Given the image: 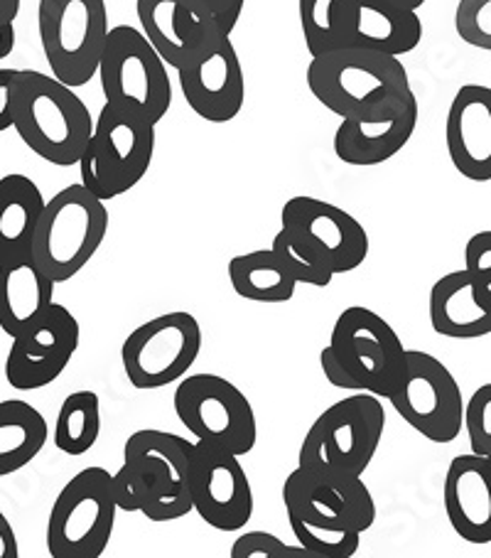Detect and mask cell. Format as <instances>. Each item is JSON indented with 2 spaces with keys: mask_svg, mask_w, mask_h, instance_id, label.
<instances>
[{
  "mask_svg": "<svg viewBox=\"0 0 491 558\" xmlns=\"http://www.w3.org/2000/svg\"><path fill=\"white\" fill-rule=\"evenodd\" d=\"M283 502L297 544L315 558H352L377 522V502L361 475L297 465L283 485Z\"/></svg>",
  "mask_w": 491,
  "mask_h": 558,
  "instance_id": "6da1fadb",
  "label": "cell"
},
{
  "mask_svg": "<svg viewBox=\"0 0 491 558\" xmlns=\"http://www.w3.org/2000/svg\"><path fill=\"white\" fill-rule=\"evenodd\" d=\"M406 357L408 350L379 313L352 305L336 317L330 342L320 352V367L336 389L386 399L406 372Z\"/></svg>",
  "mask_w": 491,
  "mask_h": 558,
  "instance_id": "7a4b0ae2",
  "label": "cell"
},
{
  "mask_svg": "<svg viewBox=\"0 0 491 558\" xmlns=\"http://www.w3.org/2000/svg\"><path fill=\"white\" fill-rule=\"evenodd\" d=\"M13 129L35 156L70 168L79 162L89 143L94 119L72 86L50 74L23 70Z\"/></svg>",
  "mask_w": 491,
  "mask_h": 558,
  "instance_id": "3957f363",
  "label": "cell"
},
{
  "mask_svg": "<svg viewBox=\"0 0 491 558\" xmlns=\"http://www.w3.org/2000/svg\"><path fill=\"white\" fill-rule=\"evenodd\" d=\"M386 411L379 397L356 391L315 418L297 453V465L317 473L364 475L381 446Z\"/></svg>",
  "mask_w": 491,
  "mask_h": 558,
  "instance_id": "277c9868",
  "label": "cell"
},
{
  "mask_svg": "<svg viewBox=\"0 0 491 558\" xmlns=\"http://www.w3.org/2000/svg\"><path fill=\"white\" fill-rule=\"evenodd\" d=\"M106 232H109V211L103 199L91 195L82 182L70 185L45 202L30 258L54 283H64L91 262L103 244Z\"/></svg>",
  "mask_w": 491,
  "mask_h": 558,
  "instance_id": "5b68a950",
  "label": "cell"
},
{
  "mask_svg": "<svg viewBox=\"0 0 491 558\" xmlns=\"http://www.w3.org/2000/svg\"><path fill=\"white\" fill-rule=\"evenodd\" d=\"M156 156V123L103 104L76 166L82 185L99 199L126 195L148 175Z\"/></svg>",
  "mask_w": 491,
  "mask_h": 558,
  "instance_id": "8992f818",
  "label": "cell"
},
{
  "mask_svg": "<svg viewBox=\"0 0 491 558\" xmlns=\"http://www.w3.org/2000/svg\"><path fill=\"white\" fill-rule=\"evenodd\" d=\"M307 86L324 109L346 119L393 94L408 92L410 80L401 57L364 47H336L312 57L307 66Z\"/></svg>",
  "mask_w": 491,
  "mask_h": 558,
  "instance_id": "52a82bcc",
  "label": "cell"
},
{
  "mask_svg": "<svg viewBox=\"0 0 491 558\" xmlns=\"http://www.w3.org/2000/svg\"><path fill=\"white\" fill-rule=\"evenodd\" d=\"M96 74L101 76V89L109 106L138 113L156 126L168 117L172 106L168 64L138 27H111Z\"/></svg>",
  "mask_w": 491,
  "mask_h": 558,
  "instance_id": "ba28073f",
  "label": "cell"
},
{
  "mask_svg": "<svg viewBox=\"0 0 491 558\" xmlns=\"http://www.w3.org/2000/svg\"><path fill=\"white\" fill-rule=\"evenodd\" d=\"M37 31L54 80L72 89L89 84L111 31L106 0H40Z\"/></svg>",
  "mask_w": 491,
  "mask_h": 558,
  "instance_id": "9c48e42d",
  "label": "cell"
},
{
  "mask_svg": "<svg viewBox=\"0 0 491 558\" xmlns=\"http://www.w3.org/2000/svg\"><path fill=\"white\" fill-rule=\"evenodd\" d=\"M115 507L111 473L86 468L57 495L47 522V551L52 558H99L109 548Z\"/></svg>",
  "mask_w": 491,
  "mask_h": 558,
  "instance_id": "30bf717a",
  "label": "cell"
},
{
  "mask_svg": "<svg viewBox=\"0 0 491 558\" xmlns=\"http://www.w3.org/2000/svg\"><path fill=\"white\" fill-rule=\"evenodd\" d=\"M172 403L195 440L236 456H248L256 448L258 423L251 401L219 374L182 377Z\"/></svg>",
  "mask_w": 491,
  "mask_h": 558,
  "instance_id": "8fae6325",
  "label": "cell"
},
{
  "mask_svg": "<svg viewBox=\"0 0 491 558\" xmlns=\"http://www.w3.org/2000/svg\"><path fill=\"white\" fill-rule=\"evenodd\" d=\"M201 352V327L192 313L175 311L138 325L121 348L133 389L156 391L187 377Z\"/></svg>",
  "mask_w": 491,
  "mask_h": 558,
  "instance_id": "7c38bea8",
  "label": "cell"
},
{
  "mask_svg": "<svg viewBox=\"0 0 491 558\" xmlns=\"http://www.w3.org/2000/svg\"><path fill=\"white\" fill-rule=\"evenodd\" d=\"M393 411L430 442L455 440L465 423V399L452 372L428 352L408 350L406 372L389 393Z\"/></svg>",
  "mask_w": 491,
  "mask_h": 558,
  "instance_id": "4fadbf2b",
  "label": "cell"
},
{
  "mask_svg": "<svg viewBox=\"0 0 491 558\" xmlns=\"http://www.w3.org/2000/svg\"><path fill=\"white\" fill-rule=\"evenodd\" d=\"M192 512L217 532H238L254 517V489L241 456L207 442L192 446Z\"/></svg>",
  "mask_w": 491,
  "mask_h": 558,
  "instance_id": "5bb4252c",
  "label": "cell"
},
{
  "mask_svg": "<svg viewBox=\"0 0 491 558\" xmlns=\"http://www.w3.org/2000/svg\"><path fill=\"white\" fill-rule=\"evenodd\" d=\"M192 446L187 438L156 428L136 430L126 440L123 463L140 468L152 483V502L146 509L150 522H175L192 512Z\"/></svg>",
  "mask_w": 491,
  "mask_h": 558,
  "instance_id": "9a60e30c",
  "label": "cell"
},
{
  "mask_svg": "<svg viewBox=\"0 0 491 558\" xmlns=\"http://www.w3.org/2000/svg\"><path fill=\"white\" fill-rule=\"evenodd\" d=\"M416 129L418 99L413 89H408L342 119L334 133V153L346 166H381L408 146Z\"/></svg>",
  "mask_w": 491,
  "mask_h": 558,
  "instance_id": "2e32d148",
  "label": "cell"
},
{
  "mask_svg": "<svg viewBox=\"0 0 491 558\" xmlns=\"http://www.w3.org/2000/svg\"><path fill=\"white\" fill-rule=\"evenodd\" d=\"M281 227L303 239L334 276L356 271L369 256V234L361 221L332 202L291 197L283 205Z\"/></svg>",
  "mask_w": 491,
  "mask_h": 558,
  "instance_id": "e0dca14e",
  "label": "cell"
},
{
  "mask_svg": "<svg viewBox=\"0 0 491 558\" xmlns=\"http://www.w3.org/2000/svg\"><path fill=\"white\" fill-rule=\"evenodd\" d=\"M180 89L199 119L209 123L234 121L246 101V80L229 35H217L177 66Z\"/></svg>",
  "mask_w": 491,
  "mask_h": 558,
  "instance_id": "ac0fdd59",
  "label": "cell"
},
{
  "mask_svg": "<svg viewBox=\"0 0 491 558\" xmlns=\"http://www.w3.org/2000/svg\"><path fill=\"white\" fill-rule=\"evenodd\" d=\"M82 340L79 320L70 307L52 303L40 323L13 338L5 360V379L17 391L50 387L70 367Z\"/></svg>",
  "mask_w": 491,
  "mask_h": 558,
  "instance_id": "d6986e66",
  "label": "cell"
},
{
  "mask_svg": "<svg viewBox=\"0 0 491 558\" xmlns=\"http://www.w3.org/2000/svg\"><path fill=\"white\" fill-rule=\"evenodd\" d=\"M136 13L140 33L172 70L219 35L201 0H136Z\"/></svg>",
  "mask_w": 491,
  "mask_h": 558,
  "instance_id": "ffe728a7",
  "label": "cell"
},
{
  "mask_svg": "<svg viewBox=\"0 0 491 558\" xmlns=\"http://www.w3.org/2000/svg\"><path fill=\"white\" fill-rule=\"evenodd\" d=\"M445 143L462 178L491 180V86L465 84L457 89L447 111Z\"/></svg>",
  "mask_w": 491,
  "mask_h": 558,
  "instance_id": "44dd1931",
  "label": "cell"
},
{
  "mask_svg": "<svg viewBox=\"0 0 491 558\" xmlns=\"http://www.w3.org/2000/svg\"><path fill=\"white\" fill-rule=\"evenodd\" d=\"M442 502L457 536L475 546L491 544V458L465 453L452 460Z\"/></svg>",
  "mask_w": 491,
  "mask_h": 558,
  "instance_id": "7402d4cb",
  "label": "cell"
},
{
  "mask_svg": "<svg viewBox=\"0 0 491 558\" xmlns=\"http://www.w3.org/2000/svg\"><path fill=\"white\" fill-rule=\"evenodd\" d=\"M420 40L422 23L418 11L396 0H354L342 47H364V50L403 57L416 50Z\"/></svg>",
  "mask_w": 491,
  "mask_h": 558,
  "instance_id": "603a6c76",
  "label": "cell"
},
{
  "mask_svg": "<svg viewBox=\"0 0 491 558\" xmlns=\"http://www.w3.org/2000/svg\"><path fill=\"white\" fill-rule=\"evenodd\" d=\"M430 325L442 338L452 340H477L491 335V305L465 268L445 274L432 286Z\"/></svg>",
  "mask_w": 491,
  "mask_h": 558,
  "instance_id": "cb8c5ba5",
  "label": "cell"
},
{
  "mask_svg": "<svg viewBox=\"0 0 491 558\" xmlns=\"http://www.w3.org/2000/svg\"><path fill=\"white\" fill-rule=\"evenodd\" d=\"M54 286L30 256L0 266V330L17 338L40 323L54 303Z\"/></svg>",
  "mask_w": 491,
  "mask_h": 558,
  "instance_id": "d4e9b609",
  "label": "cell"
},
{
  "mask_svg": "<svg viewBox=\"0 0 491 558\" xmlns=\"http://www.w3.org/2000/svg\"><path fill=\"white\" fill-rule=\"evenodd\" d=\"M45 197L35 180L21 172L0 178V266L30 256Z\"/></svg>",
  "mask_w": 491,
  "mask_h": 558,
  "instance_id": "484cf974",
  "label": "cell"
},
{
  "mask_svg": "<svg viewBox=\"0 0 491 558\" xmlns=\"http://www.w3.org/2000/svg\"><path fill=\"white\" fill-rule=\"evenodd\" d=\"M50 428L40 411L23 399L0 401V477L13 475L40 456Z\"/></svg>",
  "mask_w": 491,
  "mask_h": 558,
  "instance_id": "4316f807",
  "label": "cell"
},
{
  "mask_svg": "<svg viewBox=\"0 0 491 558\" xmlns=\"http://www.w3.org/2000/svg\"><path fill=\"white\" fill-rule=\"evenodd\" d=\"M229 281L236 295L254 303H287L297 288V281L273 248H256L231 258Z\"/></svg>",
  "mask_w": 491,
  "mask_h": 558,
  "instance_id": "83f0119b",
  "label": "cell"
},
{
  "mask_svg": "<svg viewBox=\"0 0 491 558\" xmlns=\"http://www.w3.org/2000/svg\"><path fill=\"white\" fill-rule=\"evenodd\" d=\"M101 433V401L94 391H74L62 401L54 421V446L79 458L96 446Z\"/></svg>",
  "mask_w": 491,
  "mask_h": 558,
  "instance_id": "f1b7e54d",
  "label": "cell"
},
{
  "mask_svg": "<svg viewBox=\"0 0 491 558\" xmlns=\"http://www.w3.org/2000/svg\"><path fill=\"white\" fill-rule=\"evenodd\" d=\"M354 0H297L307 52L312 57L342 47Z\"/></svg>",
  "mask_w": 491,
  "mask_h": 558,
  "instance_id": "f546056e",
  "label": "cell"
},
{
  "mask_svg": "<svg viewBox=\"0 0 491 558\" xmlns=\"http://www.w3.org/2000/svg\"><path fill=\"white\" fill-rule=\"evenodd\" d=\"M271 248L297 283L315 286V288H327L332 283L334 274L327 268L322 258L303 242V239H297L291 232V229L281 227V232L275 234Z\"/></svg>",
  "mask_w": 491,
  "mask_h": 558,
  "instance_id": "4dcf8cb0",
  "label": "cell"
},
{
  "mask_svg": "<svg viewBox=\"0 0 491 558\" xmlns=\"http://www.w3.org/2000/svg\"><path fill=\"white\" fill-rule=\"evenodd\" d=\"M111 489L115 507L123 512H140L146 514V509L152 502V483L150 477L143 473L140 468L123 463L119 473L111 475Z\"/></svg>",
  "mask_w": 491,
  "mask_h": 558,
  "instance_id": "1f68e13d",
  "label": "cell"
},
{
  "mask_svg": "<svg viewBox=\"0 0 491 558\" xmlns=\"http://www.w3.org/2000/svg\"><path fill=\"white\" fill-rule=\"evenodd\" d=\"M462 428L467 430L471 453L491 456V384H481L469 401H465Z\"/></svg>",
  "mask_w": 491,
  "mask_h": 558,
  "instance_id": "d6a6232c",
  "label": "cell"
},
{
  "mask_svg": "<svg viewBox=\"0 0 491 558\" xmlns=\"http://www.w3.org/2000/svg\"><path fill=\"white\" fill-rule=\"evenodd\" d=\"M455 31L467 45L491 52V0H459Z\"/></svg>",
  "mask_w": 491,
  "mask_h": 558,
  "instance_id": "836d02e7",
  "label": "cell"
},
{
  "mask_svg": "<svg viewBox=\"0 0 491 558\" xmlns=\"http://www.w3.org/2000/svg\"><path fill=\"white\" fill-rule=\"evenodd\" d=\"M231 558H315L305 546H287L275 534L246 532L241 534L229 551Z\"/></svg>",
  "mask_w": 491,
  "mask_h": 558,
  "instance_id": "e575fe53",
  "label": "cell"
},
{
  "mask_svg": "<svg viewBox=\"0 0 491 558\" xmlns=\"http://www.w3.org/2000/svg\"><path fill=\"white\" fill-rule=\"evenodd\" d=\"M465 271L477 283L479 293L487 298L491 305V229L479 232L467 242L465 248Z\"/></svg>",
  "mask_w": 491,
  "mask_h": 558,
  "instance_id": "d590c367",
  "label": "cell"
},
{
  "mask_svg": "<svg viewBox=\"0 0 491 558\" xmlns=\"http://www.w3.org/2000/svg\"><path fill=\"white\" fill-rule=\"evenodd\" d=\"M23 70H0V133L13 129Z\"/></svg>",
  "mask_w": 491,
  "mask_h": 558,
  "instance_id": "8d00e7d4",
  "label": "cell"
},
{
  "mask_svg": "<svg viewBox=\"0 0 491 558\" xmlns=\"http://www.w3.org/2000/svg\"><path fill=\"white\" fill-rule=\"evenodd\" d=\"M201 3H205L207 11L211 13V21H214V25H217V33L231 37L241 13H244L246 0H201Z\"/></svg>",
  "mask_w": 491,
  "mask_h": 558,
  "instance_id": "74e56055",
  "label": "cell"
},
{
  "mask_svg": "<svg viewBox=\"0 0 491 558\" xmlns=\"http://www.w3.org/2000/svg\"><path fill=\"white\" fill-rule=\"evenodd\" d=\"M21 556V546H17V536L13 532L11 522L0 512V558H17Z\"/></svg>",
  "mask_w": 491,
  "mask_h": 558,
  "instance_id": "f35d334b",
  "label": "cell"
},
{
  "mask_svg": "<svg viewBox=\"0 0 491 558\" xmlns=\"http://www.w3.org/2000/svg\"><path fill=\"white\" fill-rule=\"evenodd\" d=\"M15 23L0 21V62H3L5 57H11V52L15 50Z\"/></svg>",
  "mask_w": 491,
  "mask_h": 558,
  "instance_id": "ab89813d",
  "label": "cell"
},
{
  "mask_svg": "<svg viewBox=\"0 0 491 558\" xmlns=\"http://www.w3.org/2000/svg\"><path fill=\"white\" fill-rule=\"evenodd\" d=\"M17 13H21V0H0V21L15 23Z\"/></svg>",
  "mask_w": 491,
  "mask_h": 558,
  "instance_id": "60d3db41",
  "label": "cell"
},
{
  "mask_svg": "<svg viewBox=\"0 0 491 558\" xmlns=\"http://www.w3.org/2000/svg\"><path fill=\"white\" fill-rule=\"evenodd\" d=\"M396 3H401V5H406V8H413V11H418V8L426 3V0H396Z\"/></svg>",
  "mask_w": 491,
  "mask_h": 558,
  "instance_id": "b9f144b4",
  "label": "cell"
},
{
  "mask_svg": "<svg viewBox=\"0 0 491 558\" xmlns=\"http://www.w3.org/2000/svg\"><path fill=\"white\" fill-rule=\"evenodd\" d=\"M489 458H491V456H489Z\"/></svg>",
  "mask_w": 491,
  "mask_h": 558,
  "instance_id": "7bdbcfd3",
  "label": "cell"
}]
</instances>
